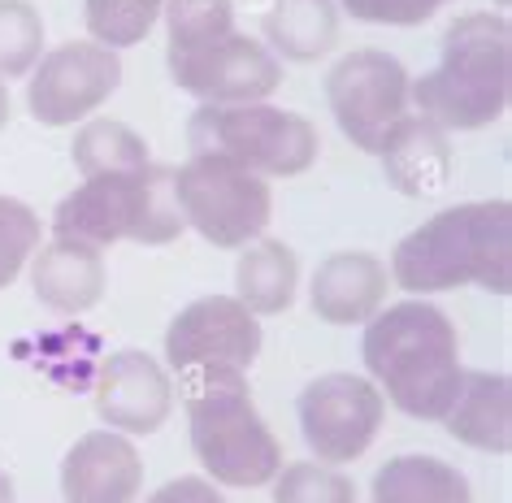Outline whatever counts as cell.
<instances>
[{
  "instance_id": "1",
  "label": "cell",
  "mask_w": 512,
  "mask_h": 503,
  "mask_svg": "<svg viewBox=\"0 0 512 503\" xmlns=\"http://www.w3.org/2000/svg\"><path fill=\"white\" fill-rule=\"evenodd\" d=\"M170 79L200 105H256L283 83V61L239 31L230 0H165Z\"/></svg>"
},
{
  "instance_id": "2",
  "label": "cell",
  "mask_w": 512,
  "mask_h": 503,
  "mask_svg": "<svg viewBox=\"0 0 512 503\" xmlns=\"http://www.w3.org/2000/svg\"><path fill=\"white\" fill-rule=\"evenodd\" d=\"M361 356L369 382L417 421H443L460 386V339L452 317L426 295L378 308L365 321Z\"/></svg>"
},
{
  "instance_id": "3",
  "label": "cell",
  "mask_w": 512,
  "mask_h": 503,
  "mask_svg": "<svg viewBox=\"0 0 512 503\" xmlns=\"http://www.w3.org/2000/svg\"><path fill=\"white\" fill-rule=\"evenodd\" d=\"M395 287L408 295H439L456 287H482L491 295L512 291V204L469 200L434 213L430 222L395 243Z\"/></svg>"
},
{
  "instance_id": "4",
  "label": "cell",
  "mask_w": 512,
  "mask_h": 503,
  "mask_svg": "<svg viewBox=\"0 0 512 503\" xmlns=\"http://www.w3.org/2000/svg\"><path fill=\"white\" fill-rule=\"evenodd\" d=\"M512 92V31L504 14H460L443 31V57L408 87V105L443 131H478L504 118Z\"/></svg>"
},
{
  "instance_id": "5",
  "label": "cell",
  "mask_w": 512,
  "mask_h": 503,
  "mask_svg": "<svg viewBox=\"0 0 512 503\" xmlns=\"http://www.w3.org/2000/svg\"><path fill=\"white\" fill-rule=\"evenodd\" d=\"M187 230L183 209L174 200V170L170 165H139L122 174L83 178L53 213L57 239H79L105 252L109 243H174Z\"/></svg>"
},
{
  "instance_id": "6",
  "label": "cell",
  "mask_w": 512,
  "mask_h": 503,
  "mask_svg": "<svg viewBox=\"0 0 512 503\" xmlns=\"http://www.w3.org/2000/svg\"><path fill=\"white\" fill-rule=\"evenodd\" d=\"M183 408L191 451L204 464L209 482L235 490H256L274 482V473L283 469V447L265 425L261 408L252 404L248 373L183 382Z\"/></svg>"
},
{
  "instance_id": "7",
  "label": "cell",
  "mask_w": 512,
  "mask_h": 503,
  "mask_svg": "<svg viewBox=\"0 0 512 503\" xmlns=\"http://www.w3.org/2000/svg\"><path fill=\"white\" fill-rule=\"evenodd\" d=\"M187 148L230 157L261 178H296L313 170L322 139L304 113L256 100V105H200L187 122Z\"/></svg>"
},
{
  "instance_id": "8",
  "label": "cell",
  "mask_w": 512,
  "mask_h": 503,
  "mask_svg": "<svg viewBox=\"0 0 512 503\" xmlns=\"http://www.w3.org/2000/svg\"><path fill=\"white\" fill-rule=\"evenodd\" d=\"M174 200L183 209V222L213 248H243L261 239L274 217L270 178L243 170L239 161L217 157V152H191L178 165Z\"/></svg>"
},
{
  "instance_id": "9",
  "label": "cell",
  "mask_w": 512,
  "mask_h": 503,
  "mask_svg": "<svg viewBox=\"0 0 512 503\" xmlns=\"http://www.w3.org/2000/svg\"><path fill=\"white\" fill-rule=\"evenodd\" d=\"M261 356V321L235 295H200L165 330V365L178 382L248 373Z\"/></svg>"
},
{
  "instance_id": "10",
  "label": "cell",
  "mask_w": 512,
  "mask_h": 503,
  "mask_svg": "<svg viewBox=\"0 0 512 503\" xmlns=\"http://www.w3.org/2000/svg\"><path fill=\"white\" fill-rule=\"evenodd\" d=\"M408 87H413V74L400 66V57L382 48L343 53L326 74L330 113L361 152H374L387 126L408 113Z\"/></svg>"
},
{
  "instance_id": "11",
  "label": "cell",
  "mask_w": 512,
  "mask_h": 503,
  "mask_svg": "<svg viewBox=\"0 0 512 503\" xmlns=\"http://www.w3.org/2000/svg\"><path fill=\"white\" fill-rule=\"evenodd\" d=\"M122 87V57L96 40L57 44L27 74V109L40 126L87 122Z\"/></svg>"
},
{
  "instance_id": "12",
  "label": "cell",
  "mask_w": 512,
  "mask_h": 503,
  "mask_svg": "<svg viewBox=\"0 0 512 503\" xmlns=\"http://www.w3.org/2000/svg\"><path fill=\"white\" fill-rule=\"evenodd\" d=\"M300 434L322 464H348L365 456L382 430L387 399L361 373H322L300 391Z\"/></svg>"
},
{
  "instance_id": "13",
  "label": "cell",
  "mask_w": 512,
  "mask_h": 503,
  "mask_svg": "<svg viewBox=\"0 0 512 503\" xmlns=\"http://www.w3.org/2000/svg\"><path fill=\"white\" fill-rule=\"evenodd\" d=\"M92 395H96L100 421H105L109 430L126 434V438L157 434L174 412L170 369H165L157 356L135 352V347L113 352L105 365L96 369Z\"/></svg>"
},
{
  "instance_id": "14",
  "label": "cell",
  "mask_w": 512,
  "mask_h": 503,
  "mask_svg": "<svg viewBox=\"0 0 512 503\" xmlns=\"http://www.w3.org/2000/svg\"><path fill=\"white\" fill-rule=\"evenodd\" d=\"M144 490V460L135 438L118 430H87L61 460L66 503H135Z\"/></svg>"
},
{
  "instance_id": "15",
  "label": "cell",
  "mask_w": 512,
  "mask_h": 503,
  "mask_svg": "<svg viewBox=\"0 0 512 503\" xmlns=\"http://www.w3.org/2000/svg\"><path fill=\"white\" fill-rule=\"evenodd\" d=\"M374 157L382 161L387 183L400 191V196H413V200L439 196L456 174L452 131H443L426 113H404L400 122H391L387 135L378 139Z\"/></svg>"
},
{
  "instance_id": "16",
  "label": "cell",
  "mask_w": 512,
  "mask_h": 503,
  "mask_svg": "<svg viewBox=\"0 0 512 503\" xmlns=\"http://www.w3.org/2000/svg\"><path fill=\"white\" fill-rule=\"evenodd\" d=\"M387 287H391V274L374 252L343 248V252H330L317 265L309 304L326 326H365L387 304Z\"/></svg>"
},
{
  "instance_id": "17",
  "label": "cell",
  "mask_w": 512,
  "mask_h": 503,
  "mask_svg": "<svg viewBox=\"0 0 512 503\" xmlns=\"http://www.w3.org/2000/svg\"><path fill=\"white\" fill-rule=\"evenodd\" d=\"M31 291L44 308H53L61 317H79L87 308L100 304V295L109 287L105 252L79 239H48L31 252Z\"/></svg>"
},
{
  "instance_id": "18",
  "label": "cell",
  "mask_w": 512,
  "mask_h": 503,
  "mask_svg": "<svg viewBox=\"0 0 512 503\" xmlns=\"http://www.w3.org/2000/svg\"><path fill=\"white\" fill-rule=\"evenodd\" d=\"M443 425L456 443L504 456L512 447V382H508V373L465 369L452 408L443 412Z\"/></svg>"
},
{
  "instance_id": "19",
  "label": "cell",
  "mask_w": 512,
  "mask_h": 503,
  "mask_svg": "<svg viewBox=\"0 0 512 503\" xmlns=\"http://www.w3.org/2000/svg\"><path fill=\"white\" fill-rule=\"evenodd\" d=\"M261 27L265 48L278 61L309 66L339 44V5L335 0H270Z\"/></svg>"
},
{
  "instance_id": "20",
  "label": "cell",
  "mask_w": 512,
  "mask_h": 503,
  "mask_svg": "<svg viewBox=\"0 0 512 503\" xmlns=\"http://www.w3.org/2000/svg\"><path fill=\"white\" fill-rule=\"evenodd\" d=\"M248 252H239L235 265V300L256 317L287 313L300 287V261L283 239H252L243 243Z\"/></svg>"
},
{
  "instance_id": "21",
  "label": "cell",
  "mask_w": 512,
  "mask_h": 503,
  "mask_svg": "<svg viewBox=\"0 0 512 503\" xmlns=\"http://www.w3.org/2000/svg\"><path fill=\"white\" fill-rule=\"evenodd\" d=\"M469 477L439 456H395L374 473L369 503H469Z\"/></svg>"
},
{
  "instance_id": "22",
  "label": "cell",
  "mask_w": 512,
  "mask_h": 503,
  "mask_svg": "<svg viewBox=\"0 0 512 503\" xmlns=\"http://www.w3.org/2000/svg\"><path fill=\"white\" fill-rule=\"evenodd\" d=\"M70 157L79 165L83 178H100V174H122V170H139V165L152 161L148 139L126 126L118 118H87L79 131H74Z\"/></svg>"
},
{
  "instance_id": "23",
  "label": "cell",
  "mask_w": 512,
  "mask_h": 503,
  "mask_svg": "<svg viewBox=\"0 0 512 503\" xmlns=\"http://www.w3.org/2000/svg\"><path fill=\"white\" fill-rule=\"evenodd\" d=\"M44 57V18L31 0H0V79H27Z\"/></svg>"
},
{
  "instance_id": "24",
  "label": "cell",
  "mask_w": 512,
  "mask_h": 503,
  "mask_svg": "<svg viewBox=\"0 0 512 503\" xmlns=\"http://www.w3.org/2000/svg\"><path fill=\"white\" fill-rule=\"evenodd\" d=\"M161 9H165V0H87L83 18H87L92 40L118 53V48L139 44L152 27H157Z\"/></svg>"
},
{
  "instance_id": "25",
  "label": "cell",
  "mask_w": 512,
  "mask_h": 503,
  "mask_svg": "<svg viewBox=\"0 0 512 503\" xmlns=\"http://www.w3.org/2000/svg\"><path fill=\"white\" fill-rule=\"evenodd\" d=\"M274 503H361L356 482L339 464L296 460L274 473Z\"/></svg>"
},
{
  "instance_id": "26",
  "label": "cell",
  "mask_w": 512,
  "mask_h": 503,
  "mask_svg": "<svg viewBox=\"0 0 512 503\" xmlns=\"http://www.w3.org/2000/svg\"><path fill=\"white\" fill-rule=\"evenodd\" d=\"M40 213L14 196H0V291L27 269L31 252L40 248Z\"/></svg>"
},
{
  "instance_id": "27",
  "label": "cell",
  "mask_w": 512,
  "mask_h": 503,
  "mask_svg": "<svg viewBox=\"0 0 512 503\" xmlns=\"http://www.w3.org/2000/svg\"><path fill=\"white\" fill-rule=\"evenodd\" d=\"M335 5L348 9L356 22H374V27H421L447 0H335Z\"/></svg>"
},
{
  "instance_id": "28",
  "label": "cell",
  "mask_w": 512,
  "mask_h": 503,
  "mask_svg": "<svg viewBox=\"0 0 512 503\" xmlns=\"http://www.w3.org/2000/svg\"><path fill=\"white\" fill-rule=\"evenodd\" d=\"M144 503H226V499L209 477H174V482H165L161 490H152Z\"/></svg>"
},
{
  "instance_id": "29",
  "label": "cell",
  "mask_w": 512,
  "mask_h": 503,
  "mask_svg": "<svg viewBox=\"0 0 512 503\" xmlns=\"http://www.w3.org/2000/svg\"><path fill=\"white\" fill-rule=\"evenodd\" d=\"M0 503H18V495H14V477H9L5 469H0Z\"/></svg>"
},
{
  "instance_id": "30",
  "label": "cell",
  "mask_w": 512,
  "mask_h": 503,
  "mask_svg": "<svg viewBox=\"0 0 512 503\" xmlns=\"http://www.w3.org/2000/svg\"><path fill=\"white\" fill-rule=\"evenodd\" d=\"M9 126V83L0 79V131Z\"/></svg>"
},
{
  "instance_id": "31",
  "label": "cell",
  "mask_w": 512,
  "mask_h": 503,
  "mask_svg": "<svg viewBox=\"0 0 512 503\" xmlns=\"http://www.w3.org/2000/svg\"><path fill=\"white\" fill-rule=\"evenodd\" d=\"M504 5H508V0H499V9H504Z\"/></svg>"
}]
</instances>
